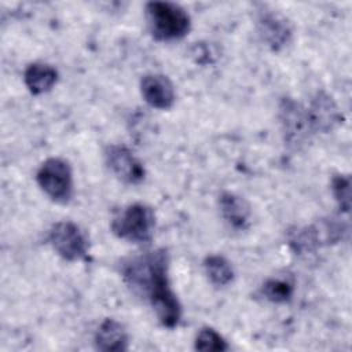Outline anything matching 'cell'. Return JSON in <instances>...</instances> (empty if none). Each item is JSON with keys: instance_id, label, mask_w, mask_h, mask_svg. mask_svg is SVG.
<instances>
[{"instance_id": "cell-15", "label": "cell", "mask_w": 352, "mask_h": 352, "mask_svg": "<svg viewBox=\"0 0 352 352\" xmlns=\"http://www.w3.org/2000/svg\"><path fill=\"white\" fill-rule=\"evenodd\" d=\"M293 293V283L285 278H271L261 286L263 297L275 304H283L289 301Z\"/></svg>"}, {"instance_id": "cell-9", "label": "cell", "mask_w": 352, "mask_h": 352, "mask_svg": "<svg viewBox=\"0 0 352 352\" xmlns=\"http://www.w3.org/2000/svg\"><path fill=\"white\" fill-rule=\"evenodd\" d=\"M258 36L272 50L279 51L285 48L292 38V26L289 21L274 10H265L260 14L257 21Z\"/></svg>"}, {"instance_id": "cell-2", "label": "cell", "mask_w": 352, "mask_h": 352, "mask_svg": "<svg viewBox=\"0 0 352 352\" xmlns=\"http://www.w3.org/2000/svg\"><path fill=\"white\" fill-rule=\"evenodd\" d=\"M146 18L155 40L173 41L183 38L191 28L187 11L176 3L150 1L146 4Z\"/></svg>"}, {"instance_id": "cell-8", "label": "cell", "mask_w": 352, "mask_h": 352, "mask_svg": "<svg viewBox=\"0 0 352 352\" xmlns=\"http://www.w3.org/2000/svg\"><path fill=\"white\" fill-rule=\"evenodd\" d=\"M312 133H327L342 122V114L330 95L323 91L315 94L308 107H305Z\"/></svg>"}, {"instance_id": "cell-16", "label": "cell", "mask_w": 352, "mask_h": 352, "mask_svg": "<svg viewBox=\"0 0 352 352\" xmlns=\"http://www.w3.org/2000/svg\"><path fill=\"white\" fill-rule=\"evenodd\" d=\"M194 348L202 352H223L228 351L230 345L213 327H202L195 336Z\"/></svg>"}, {"instance_id": "cell-10", "label": "cell", "mask_w": 352, "mask_h": 352, "mask_svg": "<svg viewBox=\"0 0 352 352\" xmlns=\"http://www.w3.org/2000/svg\"><path fill=\"white\" fill-rule=\"evenodd\" d=\"M140 92L146 103L158 110H168L173 106L176 94L168 76L150 73L140 80Z\"/></svg>"}, {"instance_id": "cell-11", "label": "cell", "mask_w": 352, "mask_h": 352, "mask_svg": "<svg viewBox=\"0 0 352 352\" xmlns=\"http://www.w3.org/2000/svg\"><path fill=\"white\" fill-rule=\"evenodd\" d=\"M95 346L104 352H121L128 349V333L114 319H104L95 333Z\"/></svg>"}, {"instance_id": "cell-7", "label": "cell", "mask_w": 352, "mask_h": 352, "mask_svg": "<svg viewBox=\"0 0 352 352\" xmlns=\"http://www.w3.org/2000/svg\"><path fill=\"white\" fill-rule=\"evenodd\" d=\"M279 118L285 140L292 146L304 144L312 135L305 107L292 98H283L279 106Z\"/></svg>"}, {"instance_id": "cell-1", "label": "cell", "mask_w": 352, "mask_h": 352, "mask_svg": "<svg viewBox=\"0 0 352 352\" xmlns=\"http://www.w3.org/2000/svg\"><path fill=\"white\" fill-rule=\"evenodd\" d=\"M126 285L144 297L160 323L175 329L182 319V305L169 283V254L165 249L144 252L125 261L121 267Z\"/></svg>"}, {"instance_id": "cell-14", "label": "cell", "mask_w": 352, "mask_h": 352, "mask_svg": "<svg viewBox=\"0 0 352 352\" xmlns=\"http://www.w3.org/2000/svg\"><path fill=\"white\" fill-rule=\"evenodd\" d=\"M205 274L209 280L219 287L227 286L234 279V268L231 263L220 254H210L204 260Z\"/></svg>"}, {"instance_id": "cell-13", "label": "cell", "mask_w": 352, "mask_h": 352, "mask_svg": "<svg viewBox=\"0 0 352 352\" xmlns=\"http://www.w3.org/2000/svg\"><path fill=\"white\" fill-rule=\"evenodd\" d=\"M58 70L43 62L30 63L23 73V81L26 88L33 95H43L54 88L58 81Z\"/></svg>"}, {"instance_id": "cell-5", "label": "cell", "mask_w": 352, "mask_h": 352, "mask_svg": "<svg viewBox=\"0 0 352 352\" xmlns=\"http://www.w3.org/2000/svg\"><path fill=\"white\" fill-rule=\"evenodd\" d=\"M48 242L63 260L80 261L87 258L89 249L88 236L73 221L55 223L50 230Z\"/></svg>"}, {"instance_id": "cell-17", "label": "cell", "mask_w": 352, "mask_h": 352, "mask_svg": "<svg viewBox=\"0 0 352 352\" xmlns=\"http://www.w3.org/2000/svg\"><path fill=\"white\" fill-rule=\"evenodd\" d=\"M331 191L340 210L348 213L351 209V179L348 175H336L331 180Z\"/></svg>"}, {"instance_id": "cell-4", "label": "cell", "mask_w": 352, "mask_h": 352, "mask_svg": "<svg viewBox=\"0 0 352 352\" xmlns=\"http://www.w3.org/2000/svg\"><path fill=\"white\" fill-rule=\"evenodd\" d=\"M36 180L44 194L58 204H66L73 197V172L62 158L45 160L36 173Z\"/></svg>"}, {"instance_id": "cell-6", "label": "cell", "mask_w": 352, "mask_h": 352, "mask_svg": "<svg viewBox=\"0 0 352 352\" xmlns=\"http://www.w3.org/2000/svg\"><path fill=\"white\" fill-rule=\"evenodd\" d=\"M110 172L125 184H139L146 177L143 162L124 144H110L104 151Z\"/></svg>"}, {"instance_id": "cell-3", "label": "cell", "mask_w": 352, "mask_h": 352, "mask_svg": "<svg viewBox=\"0 0 352 352\" xmlns=\"http://www.w3.org/2000/svg\"><path fill=\"white\" fill-rule=\"evenodd\" d=\"M155 230V213L144 204L125 206L111 221V231L120 239L132 243H148Z\"/></svg>"}, {"instance_id": "cell-12", "label": "cell", "mask_w": 352, "mask_h": 352, "mask_svg": "<svg viewBox=\"0 0 352 352\" xmlns=\"http://www.w3.org/2000/svg\"><path fill=\"white\" fill-rule=\"evenodd\" d=\"M223 219L235 230H245L250 221V206L238 194L226 191L219 198Z\"/></svg>"}]
</instances>
